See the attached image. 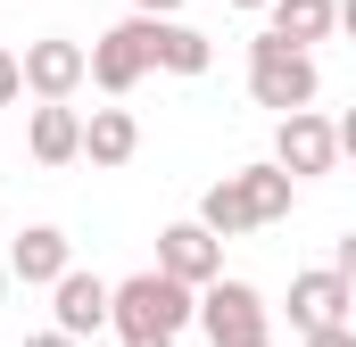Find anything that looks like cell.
<instances>
[{"mask_svg": "<svg viewBox=\"0 0 356 347\" xmlns=\"http://www.w3.org/2000/svg\"><path fill=\"white\" fill-rule=\"evenodd\" d=\"M332 25H340V0H273V42H290V50L332 42Z\"/></svg>", "mask_w": 356, "mask_h": 347, "instance_id": "cell-12", "label": "cell"}, {"mask_svg": "<svg viewBox=\"0 0 356 347\" xmlns=\"http://www.w3.org/2000/svg\"><path fill=\"white\" fill-rule=\"evenodd\" d=\"M124 347H175V339H124Z\"/></svg>", "mask_w": 356, "mask_h": 347, "instance_id": "cell-24", "label": "cell"}, {"mask_svg": "<svg viewBox=\"0 0 356 347\" xmlns=\"http://www.w3.org/2000/svg\"><path fill=\"white\" fill-rule=\"evenodd\" d=\"M332 273H340V281L356 289V232H340V248H332Z\"/></svg>", "mask_w": 356, "mask_h": 347, "instance_id": "cell-18", "label": "cell"}, {"mask_svg": "<svg viewBox=\"0 0 356 347\" xmlns=\"http://www.w3.org/2000/svg\"><path fill=\"white\" fill-rule=\"evenodd\" d=\"M249 99L273 108V116H307L315 108V58L290 50V42H249Z\"/></svg>", "mask_w": 356, "mask_h": 347, "instance_id": "cell-2", "label": "cell"}, {"mask_svg": "<svg viewBox=\"0 0 356 347\" xmlns=\"http://www.w3.org/2000/svg\"><path fill=\"white\" fill-rule=\"evenodd\" d=\"M0 289H8V257H0Z\"/></svg>", "mask_w": 356, "mask_h": 347, "instance_id": "cell-26", "label": "cell"}, {"mask_svg": "<svg viewBox=\"0 0 356 347\" xmlns=\"http://www.w3.org/2000/svg\"><path fill=\"white\" fill-rule=\"evenodd\" d=\"M158 67H175V75H207V67H216V42H207L199 25H182V17H158Z\"/></svg>", "mask_w": 356, "mask_h": 347, "instance_id": "cell-15", "label": "cell"}, {"mask_svg": "<svg viewBox=\"0 0 356 347\" xmlns=\"http://www.w3.org/2000/svg\"><path fill=\"white\" fill-rule=\"evenodd\" d=\"M158 273L166 281H182V289H216L224 281V240L191 215V223H166L158 232Z\"/></svg>", "mask_w": 356, "mask_h": 347, "instance_id": "cell-6", "label": "cell"}, {"mask_svg": "<svg viewBox=\"0 0 356 347\" xmlns=\"http://www.w3.org/2000/svg\"><path fill=\"white\" fill-rule=\"evenodd\" d=\"M241 182H249V207H257V223H282V215H290V198H298V182H290V174L273 166H241Z\"/></svg>", "mask_w": 356, "mask_h": 347, "instance_id": "cell-16", "label": "cell"}, {"mask_svg": "<svg viewBox=\"0 0 356 347\" xmlns=\"http://www.w3.org/2000/svg\"><path fill=\"white\" fill-rule=\"evenodd\" d=\"M8 273H17V281H33V289H58V281L75 273V240H67L58 223H25V232H17V248H8Z\"/></svg>", "mask_w": 356, "mask_h": 347, "instance_id": "cell-8", "label": "cell"}, {"mask_svg": "<svg viewBox=\"0 0 356 347\" xmlns=\"http://www.w3.org/2000/svg\"><path fill=\"white\" fill-rule=\"evenodd\" d=\"M199 223L216 232V240H241V232H257V207H249V182L241 174H224L207 198H199Z\"/></svg>", "mask_w": 356, "mask_h": 347, "instance_id": "cell-13", "label": "cell"}, {"mask_svg": "<svg viewBox=\"0 0 356 347\" xmlns=\"http://www.w3.org/2000/svg\"><path fill=\"white\" fill-rule=\"evenodd\" d=\"M348 306H356V289L340 281V273H332V264L290 281V323H298L307 339H315V331H340V323H348Z\"/></svg>", "mask_w": 356, "mask_h": 347, "instance_id": "cell-9", "label": "cell"}, {"mask_svg": "<svg viewBox=\"0 0 356 347\" xmlns=\"http://www.w3.org/2000/svg\"><path fill=\"white\" fill-rule=\"evenodd\" d=\"M25 347H83V339H67V331L50 323V331H33V339H25Z\"/></svg>", "mask_w": 356, "mask_h": 347, "instance_id": "cell-19", "label": "cell"}, {"mask_svg": "<svg viewBox=\"0 0 356 347\" xmlns=\"http://www.w3.org/2000/svg\"><path fill=\"white\" fill-rule=\"evenodd\" d=\"M307 347H356V331H348V323H340V331H315V339H307Z\"/></svg>", "mask_w": 356, "mask_h": 347, "instance_id": "cell-20", "label": "cell"}, {"mask_svg": "<svg viewBox=\"0 0 356 347\" xmlns=\"http://www.w3.org/2000/svg\"><path fill=\"white\" fill-rule=\"evenodd\" d=\"M340 158H356V108L340 116Z\"/></svg>", "mask_w": 356, "mask_h": 347, "instance_id": "cell-22", "label": "cell"}, {"mask_svg": "<svg viewBox=\"0 0 356 347\" xmlns=\"http://www.w3.org/2000/svg\"><path fill=\"white\" fill-rule=\"evenodd\" d=\"M17 99H25V58L0 42V108H17Z\"/></svg>", "mask_w": 356, "mask_h": 347, "instance_id": "cell-17", "label": "cell"}, {"mask_svg": "<svg viewBox=\"0 0 356 347\" xmlns=\"http://www.w3.org/2000/svg\"><path fill=\"white\" fill-rule=\"evenodd\" d=\"M340 33H348V42H356V0H340Z\"/></svg>", "mask_w": 356, "mask_h": 347, "instance_id": "cell-23", "label": "cell"}, {"mask_svg": "<svg viewBox=\"0 0 356 347\" xmlns=\"http://www.w3.org/2000/svg\"><path fill=\"white\" fill-rule=\"evenodd\" d=\"M25 141H33L42 166H75V158H83V116H75V108H33Z\"/></svg>", "mask_w": 356, "mask_h": 347, "instance_id": "cell-11", "label": "cell"}, {"mask_svg": "<svg viewBox=\"0 0 356 347\" xmlns=\"http://www.w3.org/2000/svg\"><path fill=\"white\" fill-rule=\"evenodd\" d=\"M273 166L290 174V182H307V174H332L340 166V124L332 116H282V133H273Z\"/></svg>", "mask_w": 356, "mask_h": 347, "instance_id": "cell-7", "label": "cell"}, {"mask_svg": "<svg viewBox=\"0 0 356 347\" xmlns=\"http://www.w3.org/2000/svg\"><path fill=\"white\" fill-rule=\"evenodd\" d=\"M182 0H133V17H175Z\"/></svg>", "mask_w": 356, "mask_h": 347, "instance_id": "cell-21", "label": "cell"}, {"mask_svg": "<svg viewBox=\"0 0 356 347\" xmlns=\"http://www.w3.org/2000/svg\"><path fill=\"white\" fill-rule=\"evenodd\" d=\"M83 83H91V50H83V42H67V33L25 42V91H33L42 108H67Z\"/></svg>", "mask_w": 356, "mask_h": 347, "instance_id": "cell-5", "label": "cell"}, {"mask_svg": "<svg viewBox=\"0 0 356 347\" xmlns=\"http://www.w3.org/2000/svg\"><path fill=\"white\" fill-rule=\"evenodd\" d=\"M232 8H273V0H232Z\"/></svg>", "mask_w": 356, "mask_h": 347, "instance_id": "cell-25", "label": "cell"}, {"mask_svg": "<svg viewBox=\"0 0 356 347\" xmlns=\"http://www.w3.org/2000/svg\"><path fill=\"white\" fill-rule=\"evenodd\" d=\"M199 331L216 347H273V314L249 281H216V289H199Z\"/></svg>", "mask_w": 356, "mask_h": 347, "instance_id": "cell-4", "label": "cell"}, {"mask_svg": "<svg viewBox=\"0 0 356 347\" xmlns=\"http://www.w3.org/2000/svg\"><path fill=\"white\" fill-rule=\"evenodd\" d=\"M149 67H158V17H124V25H108L91 42V83L108 91V99H124Z\"/></svg>", "mask_w": 356, "mask_h": 347, "instance_id": "cell-3", "label": "cell"}, {"mask_svg": "<svg viewBox=\"0 0 356 347\" xmlns=\"http://www.w3.org/2000/svg\"><path fill=\"white\" fill-rule=\"evenodd\" d=\"M108 306H116V289H108L99 273H67V281L50 289V314H58V331H67V339L108 331Z\"/></svg>", "mask_w": 356, "mask_h": 347, "instance_id": "cell-10", "label": "cell"}, {"mask_svg": "<svg viewBox=\"0 0 356 347\" xmlns=\"http://www.w3.org/2000/svg\"><path fill=\"white\" fill-rule=\"evenodd\" d=\"M133 149H141V124L124 108H91V124H83V158L91 166H124Z\"/></svg>", "mask_w": 356, "mask_h": 347, "instance_id": "cell-14", "label": "cell"}, {"mask_svg": "<svg viewBox=\"0 0 356 347\" xmlns=\"http://www.w3.org/2000/svg\"><path fill=\"white\" fill-rule=\"evenodd\" d=\"M108 323H116L124 339H175L182 323H199V289H182V281H166V273L149 264V273L116 281V306H108Z\"/></svg>", "mask_w": 356, "mask_h": 347, "instance_id": "cell-1", "label": "cell"}]
</instances>
